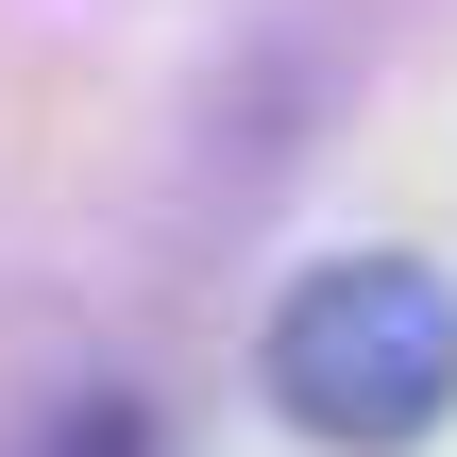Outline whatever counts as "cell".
<instances>
[{"label":"cell","mask_w":457,"mask_h":457,"mask_svg":"<svg viewBox=\"0 0 457 457\" xmlns=\"http://www.w3.org/2000/svg\"><path fill=\"white\" fill-rule=\"evenodd\" d=\"M271 407L339 457H407L457 407V288L424 254H322L271 305Z\"/></svg>","instance_id":"cell-1"},{"label":"cell","mask_w":457,"mask_h":457,"mask_svg":"<svg viewBox=\"0 0 457 457\" xmlns=\"http://www.w3.org/2000/svg\"><path fill=\"white\" fill-rule=\"evenodd\" d=\"M34 457H153V407H136V390H85V407H68Z\"/></svg>","instance_id":"cell-2"}]
</instances>
